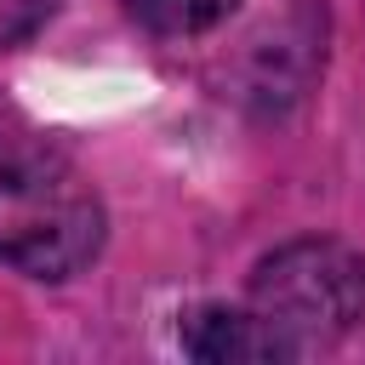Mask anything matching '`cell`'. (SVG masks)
<instances>
[{
  "label": "cell",
  "instance_id": "1",
  "mask_svg": "<svg viewBox=\"0 0 365 365\" xmlns=\"http://www.w3.org/2000/svg\"><path fill=\"white\" fill-rule=\"evenodd\" d=\"M108 211L86 171L34 143L0 131V262L29 279H74L97 262Z\"/></svg>",
  "mask_w": 365,
  "mask_h": 365
},
{
  "label": "cell",
  "instance_id": "2",
  "mask_svg": "<svg viewBox=\"0 0 365 365\" xmlns=\"http://www.w3.org/2000/svg\"><path fill=\"white\" fill-rule=\"evenodd\" d=\"M245 308L285 342L291 359H308L365 319V257L319 234L285 240L251 268Z\"/></svg>",
  "mask_w": 365,
  "mask_h": 365
},
{
  "label": "cell",
  "instance_id": "3",
  "mask_svg": "<svg viewBox=\"0 0 365 365\" xmlns=\"http://www.w3.org/2000/svg\"><path fill=\"white\" fill-rule=\"evenodd\" d=\"M182 354L188 359H205V365H245V359H291L285 342L251 314V308H228V302H205L182 319L177 331Z\"/></svg>",
  "mask_w": 365,
  "mask_h": 365
},
{
  "label": "cell",
  "instance_id": "4",
  "mask_svg": "<svg viewBox=\"0 0 365 365\" xmlns=\"http://www.w3.org/2000/svg\"><path fill=\"white\" fill-rule=\"evenodd\" d=\"M240 0H131L137 23L160 40H188V34H205L217 29Z\"/></svg>",
  "mask_w": 365,
  "mask_h": 365
},
{
  "label": "cell",
  "instance_id": "5",
  "mask_svg": "<svg viewBox=\"0 0 365 365\" xmlns=\"http://www.w3.org/2000/svg\"><path fill=\"white\" fill-rule=\"evenodd\" d=\"M57 6H63V0H0V51L17 46V40H29Z\"/></svg>",
  "mask_w": 365,
  "mask_h": 365
}]
</instances>
